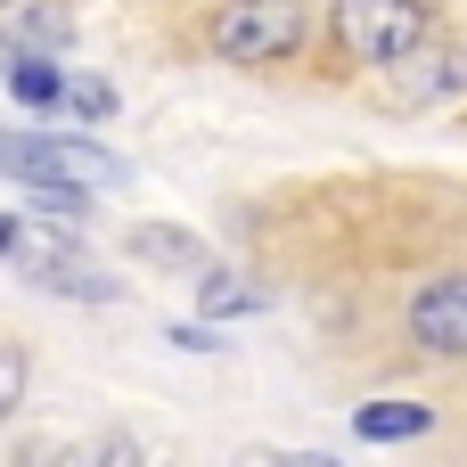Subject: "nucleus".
Returning <instances> with one entry per match:
<instances>
[{"label": "nucleus", "instance_id": "obj_4", "mask_svg": "<svg viewBox=\"0 0 467 467\" xmlns=\"http://www.w3.org/2000/svg\"><path fill=\"white\" fill-rule=\"evenodd\" d=\"M467 90V49L443 33V41H427V49H410L402 66H386V107H402V115H419V107H443V99H460Z\"/></svg>", "mask_w": 467, "mask_h": 467}, {"label": "nucleus", "instance_id": "obj_11", "mask_svg": "<svg viewBox=\"0 0 467 467\" xmlns=\"http://www.w3.org/2000/svg\"><path fill=\"white\" fill-rule=\"evenodd\" d=\"M197 312L205 320H246V312H263V287L238 279V271H222V263H205L197 271Z\"/></svg>", "mask_w": 467, "mask_h": 467}, {"label": "nucleus", "instance_id": "obj_14", "mask_svg": "<svg viewBox=\"0 0 467 467\" xmlns=\"http://www.w3.org/2000/svg\"><path fill=\"white\" fill-rule=\"evenodd\" d=\"M25 394H33V353L25 345H0V427L25 410Z\"/></svg>", "mask_w": 467, "mask_h": 467}, {"label": "nucleus", "instance_id": "obj_3", "mask_svg": "<svg viewBox=\"0 0 467 467\" xmlns=\"http://www.w3.org/2000/svg\"><path fill=\"white\" fill-rule=\"evenodd\" d=\"M16 279L41 287V296H66V304H123V279L99 271L90 246H74V222H49V230L33 238V254L16 263Z\"/></svg>", "mask_w": 467, "mask_h": 467}, {"label": "nucleus", "instance_id": "obj_1", "mask_svg": "<svg viewBox=\"0 0 467 467\" xmlns=\"http://www.w3.org/2000/svg\"><path fill=\"white\" fill-rule=\"evenodd\" d=\"M443 33V8L435 0H328V41L353 57V66H402L410 49H427Z\"/></svg>", "mask_w": 467, "mask_h": 467}, {"label": "nucleus", "instance_id": "obj_17", "mask_svg": "<svg viewBox=\"0 0 467 467\" xmlns=\"http://www.w3.org/2000/svg\"><path fill=\"white\" fill-rule=\"evenodd\" d=\"M33 238H41V230H33L25 213H0V263H8V271H16V263L33 254Z\"/></svg>", "mask_w": 467, "mask_h": 467}, {"label": "nucleus", "instance_id": "obj_2", "mask_svg": "<svg viewBox=\"0 0 467 467\" xmlns=\"http://www.w3.org/2000/svg\"><path fill=\"white\" fill-rule=\"evenodd\" d=\"M312 41V0H222L205 25V49L222 66H279Z\"/></svg>", "mask_w": 467, "mask_h": 467}, {"label": "nucleus", "instance_id": "obj_6", "mask_svg": "<svg viewBox=\"0 0 467 467\" xmlns=\"http://www.w3.org/2000/svg\"><path fill=\"white\" fill-rule=\"evenodd\" d=\"M123 254H131V263H148V271H189V279L213 263V254H205V238H197V230H181V222H131V230H123Z\"/></svg>", "mask_w": 467, "mask_h": 467}, {"label": "nucleus", "instance_id": "obj_19", "mask_svg": "<svg viewBox=\"0 0 467 467\" xmlns=\"http://www.w3.org/2000/svg\"><path fill=\"white\" fill-rule=\"evenodd\" d=\"M238 467H312V451H238Z\"/></svg>", "mask_w": 467, "mask_h": 467}, {"label": "nucleus", "instance_id": "obj_20", "mask_svg": "<svg viewBox=\"0 0 467 467\" xmlns=\"http://www.w3.org/2000/svg\"><path fill=\"white\" fill-rule=\"evenodd\" d=\"M16 57H25V41H16V33H0V82H8V66H16Z\"/></svg>", "mask_w": 467, "mask_h": 467}, {"label": "nucleus", "instance_id": "obj_15", "mask_svg": "<svg viewBox=\"0 0 467 467\" xmlns=\"http://www.w3.org/2000/svg\"><path fill=\"white\" fill-rule=\"evenodd\" d=\"M8 467H74V451H66L57 435H16V443H8Z\"/></svg>", "mask_w": 467, "mask_h": 467}, {"label": "nucleus", "instance_id": "obj_12", "mask_svg": "<svg viewBox=\"0 0 467 467\" xmlns=\"http://www.w3.org/2000/svg\"><path fill=\"white\" fill-rule=\"evenodd\" d=\"M16 41H25V49H41V57H57V49L74 41V16H66L57 0H33V8L16 16Z\"/></svg>", "mask_w": 467, "mask_h": 467}, {"label": "nucleus", "instance_id": "obj_16", "mask_svg": "<svg viewBox=\"0 0 467 467\" xmlns=\"http://www.w3.org/2000/svg\"><path fill=\"white\" fill-rule=\"evenodd\" d=\"M90 467H148V451H140V435H131V427H107V435H99V451H90Z\"/></svg>", "mask_w": 467, "mask_h": 467}, {"label": "nucleus", "instance_id": "obj_10", "mask_svg": "<svg viewBox=\"0 0 467 467\" xmlns=\"http://www.w3.org/2000/svg\"><path fill=\"white\" fill-rule=\"evenodd\" d=\"M0 172H8V181H25V189L66 181V172H57V140H49V131H0Z\"/></svg>", "mask_w": 467, "mask_h": 467}, {"label": "nucleus", "instance_id": "obj_9", "mask_svg": "<svg viewBox=\"0 0 467 467\" xmlns=\"http://www.w3.org/2000/svg\"><path fill=\"white\" fill-rule=\"evenodd\" d=\"M427 427H435L427 402H361V410H353V435H361V443H419Z\"/></svg>", "mask_w": 467, "mask_h": 467}, {"label": "nucleus", "instance_id": "obj_5", "mask_svg": "<svg viewBox=\"0 0 467 467\" xmlns=\"http://www.w3.org/2000/svg\"><path fill=\"white\" fill-rule=\"evenodd\" d=\"M410 337H419V353L467 361V271H443L410 296Z\"/></svg>", "mask_w": 467, "mask_h": 467}, {"label": "nucleus", "instance_id": "obj_13", "mask_svg": "<svg viewBox=\"0 0 467 467\" xmlns=\"http://www.w3.org/2000/svg\"><path fill=\"white\" fill-rule=\"evenodd\" d=\"M115 107H123V99H115L107 74H74V82H66V115H74V123H107Z\"/></svg>", "mask_w": 467, "mask_h": 467}, {"label": "nucleus", "instance_id": "obj_7", "mask_svg": "<svg viewBox=\"0 0 467 467\" xmlns=\"http://www.w3.org/2000/svg\"><path fill=\"white\" fill-rule=\"evenodd\" d=\"M66 82H74V74H57V57H41V49H25V57L8 66V99H16L25 115H57V107H66Z\"/></svg>", "mask_w": 467, "mask_h": 467}, {"label": "nucleus", "instance_id": "obj_8", "mask_svg": "<svg viewBox=\"0 0 467 467\" xmlns=\"http://www.w3.org/2000/svg\"><path fill=\"white\" fill-rule=\"evenodd\" d=\"M49 140H57V172H66L74 189L99 197V189H123V181H131L123 156H107V148H90V140H74V131H49Z\"/></svg>", "mask_w": 467, "mask_h": 467}, {"label": "nucleus", "instance_id": "obj_18", "mask_svg": "<svg viewBox=\"0 0 467 467\" xmlns=\"http://www.w3.org/2000/svg\"><path fill=\"white\" fill-rule=\"evenodd\" d=\"M164 345H181V353H222L213 320H172V328H164Z\"/></svg>", "mask_w": 467, "mask_h": 467}]
</instances>
